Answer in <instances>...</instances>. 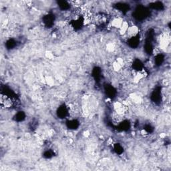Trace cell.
<instances>
[{
  "mask_svg": "<svg viewBox=\"0 0 171 171\" xmlns=\"http://www.w3.org/2000/svg\"><path fill=\"white\" fill-rule=\"evenodd\" d=\"M16 100L12 94L6 92L1 94V104L2 107L6 108H10L14 106Z\"/></svg>",
  "mask_w": 171,
  "mask_h": 171,
  "instance_id": "1",
  "label": "cell"
},
{
  "mask_svg": "<svg viewBox=\"0 0 171 171\" xmlns=\"http://www.w3.org/2000/svg\"><path fill=\"white\" fill-rule=\"evenodd\" d=\"M150 14L149 10L146 9V7L142 6H138L136 9H135L134 12L133 13L134 17L136 19L139 20V21H142L149 17Z\"/></svg>",
  "mask_w": 171,
  "mask_h": 171,
  "instance_id": "2",
  "label": "cell"
},
{
  "mask_svg": "<svg viewBox=\"0 0 171 171\" xmlns=\"http://www.w3.org/2000/svg\"><path fill=\"white\" fill-rule=\"evenodd\" d=\"M152 100L156 104H159L160 102L162 100V94H161V90L160 88H157L153 91V92L151 95Z\"/></svg>",
  "mask_w": 171,
  "mask_h": 171,
  "instance_id": "3",
  "label": "cell"
},
{
  "mask_svg": "<svg viewBox=\"0 0 171 171\" xmlns=\"http://www.w3.org/2000/svg\"><path fill=\"white\" fill-rule=\"evenodd\" d=\"M132 68L134 71L139 72H141L143 70H144L143 63L139 59H135L134 60H133V62H132Z\"/></svg>",
  "mask_w": 171,
  "mask_h": 171,
  "instance_id": "4",
  "label": "cell"
},
{
  "mask_svg": "<svg viewBox=\"0 0 171 171\" xmlns=\"http://www.w3.org/2000/svg\"><path fill=\"white\" fill-rule=\"evenodd\" d=\"M69 112H70V110H69L68 106H66L63 104V105L60 106L59 108L58 109L57 111L58 116L60 118H65L66 117L68 116Z\"/></svg>",
  "mask_w": 171,
  "mask_h": 171,
  "instance_id": "5",
  "label": "cell"
},
{
  "mask_svg": "<svg viewBox=\"0 0 171 171\" xmlns=\"http://www.w3.org/2000/svg\"><path fill=\"white\" fill-rule=\"evenodd\" d=\"M55 17L53 14H48L43 17V22L47 27H50L54 24Z\"/></svg>",
  "mask_w": 171,
  "mask_h": 171,
  "instance_id": "6",
  "label": "cell"
},
{
  "mask_svg": "<svg viewBox=\"0 0 171 171\" xmlns=\"http://www.w3.org/2000/svg\"><path fill=\"white\" fill-rule=\"evenodd\" d=\"M114 7L115 9L120 12L122 13H126L129 9V5H128L125 3H117L114 5Z\"/></svg>",
  "mask_w": 171,
  "mask_h": 171,
  "instance_id": "7",
  "label": "cell"
},
{
  "mask_svg": "<svg viewBox=\"0 0 171 171\" xmlns=\"http://www.w3.org/2000/svg\"><path fill=\"white\" fill-rule=\"evenodd\" d=\"M105 92L109 98H114L116 94V90L111 85H106L105 86Z\"/></svg>",
  "mask_w": 171,
  "mask_h": 171,
  "instance_id": "8",
  "label": "cell"
},
{
  "mask_svg": "<svg viewBox=\"0 0 171 171\" xmlns=\"http://www.w3.org/2000/svg\"><path fill=\"white\" fill-rule=\"evenodd\" d=\"M149 7L150 8L155 10H161L164 7V5L162 4V2L157 1V2H153L149 4Z\"/></svg>",
  "mask_w": 171,
  "mask_h": 171,
  "instance_id": "9",
  "label": "cell"
},
{
  "mask_svg": "<svg viewBox=\"0 0 171 171\" xmlns=\"http://www.w3.org/2000/svg\"><path fill=\"white\" fill-rule=\"evenodd\" d=\"M58 7L62 10H68L70 8V4L68 1H58Z\"/></svg>",
  "mask_w": 171,
  "mask_h": 171,
  "instance_id": "10",
  "label": "cell"
},
{
  "mask_svg": "<svg viewBox=\"0 0 171 171\" xmlns=\"http://www.w3.org/2000/svg\"><path fill=\"white\" fill-rule=\"evenodd\" d=\"M67 126L70 129H76L79 126V122L76 120H72L67 122Z\"/></svg>",
  "mask_w": 171,
  "mask_h": 171,
  "instance_id": "11",
  "label": "cell"
},
{
  "mask_svg": "<svg viewBox=\"0 0 171 171\" xmlns=\"http://www.w3.org/2000/svg\"><path fill=\"white\" fill-rule=\"evenodd\" d=\"M154 62H155L156 65L160 66L162 63V62H164V56H163L162 54H160V53L157 55L156 56Z\"/></svg>",
  "mask_w": 171,
  "mask_h": 171,
  "instance_id": "12",
  "label": "cell"
},
{
  "mask_svg": "<svg viewBox=\"0 0 171 171\" xmlns=\"http://www.w3.org/2000/svg\"><path fill=\"white\" fill-rule=\"evenodd\" d=\"M25 115L24 113V112H18L16 114V116H15L14 118L16 121L21 122L24 120L25 119Z\"/></svg>",
  "mask_w": 171,
  "mask_h": 171,
  "instance_id": "13",
  "label": "cell"
},
{
  "mask_svg": "<svg viewBox=\"0 0 171 171\" xmlns=\"http://www.w3.org/2000/svg\"><path fill=\"white\" fill-rule=\"evenodd\" d=\"M16 42L13 39L8 40L6 43V46L7 48H9V49H12V48H14L15 46H16Z\"/></svg>",
  "mask_w": 171,
  "mask_h": 171,
  "instance_id": "14",
  "label": "cell"
},
{
  "mask_svg": "<svg viewBox=\"0 0 171 171\" xmlns=\"http://www.w3.org/2000/svg\"><path fill=\"white\" fill-rule=\"evenodd\" d=\"M114 149L117 154H122L123 152V148L119 144H116L114 146Z\"/></svg>",
  "mask_w": 171,
  "mask_h": 171,
  "instance_id": "15",
  "label": "cell"
}]
</instances>
